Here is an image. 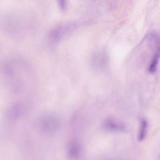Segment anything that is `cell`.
<instances>
[{"label": "cell", "mask_w": 160, "mask_h": 160, "mask_svg": "<svg viewBox=\"0 0 160 160\" xmlns=\"http://www.w3.org/2000/svg\"><path fill=\"white\" fill-rule=\"evenodd\" d=\"M42 129L47 132H51L55 129L57 125V122L53 119L49 118L42 121Z\"/></svg>", "instance_id": "6da1fadb"}, {"label": "cell", "mask_w": 160, "mask_h": 160, "mask_svg": "<svg viewBox=\"0 0 160 160\" xmlns=\"http://www.w3.org/2000/svg\"><path fill=\"white\" fill-rule=\"evenodd\" d=\"M148 123L145 119H142L140 122V127L138 133V139L142 141L145 138L147 132Z\"/></svg>", "instance_id": "7a4b0ae2"}, {"label": "cell", "mask_w": 160, "mask_h": 160, "mask_svg": "<svg viewBox=\"0 0 160 160\" xmlns=\"http://www.w3.org/2000/svg\"><path fill=\"white\" fill-rule=\"evenodd\" d=\"M80 150L79 144L76 142H74L71 145L68 151V156L71 158H77Z\"/></svg>", "instance_id": "3957f363"}, {"label": "cell", "mask_w": 160, "mask_h": 160, "mask_svg": "<svg viewBox=\"0 0 160 160\" xmlns=\"http://www.w3.org/2000/svg\"><path fill=\"white\" fill-rule=\"evenodd\" d=\"M107 128L112 130H124V127L122 124L116 123L111 119L107 120L104 125Z\"/></svg>", "instance_id": "277c9868"}, {"label": "cell", "mask_w": 160, "mask_h": 160, "mask_svg": "<svg viewBox=\"0 0 160 160\" xmlns=\"http://www.w3.org/2000/svg\"><path fill=\"white\" fill-rule=\"evenodd\" d=\"M160 58V48H158L153 58L152 62L149 68V71L151 72H154L157 69V65Z\"/></svg>", "instance_id": "5b68a950"}, {"label": "cell", "mask_w": 160, "mask_h": 160, "mask_svg": "<svg viewBox=\"0 0 160 160\" xmlns=\"http://www.w3.org/2000/svg\"><path fill=\"white\" fill-rule=\"evenodd\" d=\"M58 8L62 12H64L67 8V0H57Z\"/></svg>", "instance_id": "8992f818"}]
</instances>
